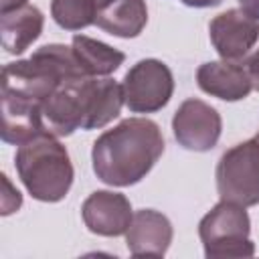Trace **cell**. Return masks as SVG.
Masks as SVG:
<instances>
[{
	"mask_svg": "<svg viewBox=\"0 0 259 259\" xmlns=\"http://www.w3.org/2000/svg\"><path fill=\"white\" fill-rule=\"evenodd\" d=\"M164 136L148 117H127L105 130L91 148L95 176L109 186L138 184L164 154Z\"/></svg>",
	"mask_w": 259,
	"mask_h": 259,
	"instance_id": "obj_1",
	"label": "cell"
},
{
	"mask_svg": "<svg viewBox=\"0 0 259 259\" xmlns=\"http://www.w3.org/2000/svg\"><path fill=\"white\" fill-rule=\"evenodd\" d=\"M121 83L111 77H75L63 81L42 101L45 127L57 138L75 130H99L113 121L123 107Z\"/></svg>",
	"mask_w": 259,
	"mask_h": 259,
	"instance_id": "obj_2",
	"label": "cell"
},
{
	"mask_svg": "<svg viewBox=\"0 0 259 259\" xmlns=\"http://www.w3.org/2000/svg\"><path fill=\"white\" fill-rule=\"evenodd\" d=\"M14 168L28 194L40 202L63 200L75 178L67 148L49 130L18 146Z\"/></svg>",
	"mask_w": 259,
	"mask_h": 259,
	"instance_id": "obj_3",
	"label": "cell"
},
{
	"mask_svg": "<svg viewBox=\"0 0 259 259\" xmlns=\"http://www.w3.org/2000/svg\"><path fill=\"white\" fill-rule=\"evenodd\" d=\"M87 77L75 59L73 47L51 42L36 49L28 59L6 63L2 69V91L42 103L63 81Z\"/></svg>",
	"mask_w": 259,
	"mask_h": 259,
	"instance_id": "obj_4",
	"label": "cell"
},
{
	"mask_svg": "<svg viewBox=\"0 0 259 259\" xmlns=\"http://www.w3.org/2000/svg\"><path fill=\"white\" fill-rule=\"evenodd\" d=\"M251 219L245 206L221 200L198 223V237L206 259L251 257L255 243L249 239Z\"/></svg>",
	"mask_w": 259,
	"mask_h": 259,
	"instance_id": "obj_5",
	"label": "cell"
},
{
	"mask_svg": "<svg viewBox=\"0 0 259 259\" xmlns=\"http://www.w3.org/2000/svg\"><path fill=\"white\" fill-rule=\"evenodd\" d=\"M214 178L221 200L245 208L259 204V140L253 136L223 152Z\"/></svg>",
	"mask_w": 259,
	"mask_h": 259,
	"instance_id": "obj_6",
	"label": "cell"
},
{
	"mask_svg": "<svg viewBox=\"0 0 259 259\" xmlns=\"http://www.w3.org/2000/svg\"><path fill=\"white\" fill-rule=\"evenodd\" d=\"M121 91L132 113H156L172 99L174 75L160 59H142L123 75Z\"/></svg>",
	"mask_w": 259,
	"mask_h": 259,
	"instance_id": "obj_7",
	"label": "cell"
},
{
	"mask_svg": "<svg viewBox=\"0 0 259 259\" xmlns=\"http://www.w3.org/2000/svg\"><path fill=\"white\" fill-rule=\"evenodd\" d=\"M172 132L178 146L190 152H208L217 146L223 119L221 113L202 99H184L172 117Z\"/></svg>",
	"mask_w": 259,
	"mask_h": 259,
	"instance_id": "obj_8",
	"label": "cell"
},
{
	"mask_svg": "<svg viewBox=\"0 0 259 259\" xmlns=\"http://www.w3.org/2000/svg\"><path fill=\"white\" fill-rule=\"evenodd\" d=\"M208 36L221 59L245 65L259 42V20L241 8H229L208 22Z\"/></svg>",
	"mask_w": 259,
	"mask_h": 259,
	"instance_id": "obj_9",
	"label": "cell"
},
{
	"mask_svg": "<svg viewBox=\"0 0 259 259\" xmlns=\"http://www.w3.org/2000/svg\"><path fill=\"white\" fill-rule=\"evenodd\" d=\"M81 217L93 235L119 237L130 229L134 210L125 194L113 190H95L83 200Z\"/></svg>",
	"mask_w": 259,
	"mask_h": 259,
	"instance_id": "obj_10",
	"label": "cell"
},
{
	"mask_svg": "<svg viewBox=\"0 0 259 259\" xmlns=\"http://www.w3.org/2000/svg\"><path fill=\"white\" fill-rule=\"evenodd\" d=\"M172 237L174 229L164 212L154 208H140L134 212L130 229L125 231V245L127 251L136 257H164L170 249Z\"/></svg>",
	"mask_w": 259,
	"mask_h": 259,
	"instance_id": "obj_11",
	"label": "cell"
},
{
	"mask_svg": "<svg viewBox=\"0 0 259 259\" xmlns=\"http://www.w3.org/2000/svg\"><path fill=\"white\" fill-rule=\"evenodd\" d=\"M196 83L204 93L223 101H241L253 89L247 67L225 59L202 63L196 71Z\"/></svg>",
	"mask_w": 259,
	"mask_h": 259,
	"instance_id": "obj_12",
	"label": "cell"
},
{
	"mask_svg": "<svg viewBox=\"0 0 259 259\" xmlns=\"http://www.w3.org/2000/svg\"><path fill=\"white\" fill-rule=\"evenodd\" d=\"M45 130L42 103L2 91V142L20 146Z\"/></svg>",
	"mask_w": 259,
	"mask_h": 259,
	"instance_id": "obj_13",
	"label": "cell"
},
{
	"mask_svg": "<svg viewBox=\"0 0 259 259\" xmlns=\"http://www.w3.org/2000/svg\"><path fill=\"white\" fill-rule=\"evenodd\" d=\"M45 16L34 4L0 12V40L8 55H22L42 32Z\"/></svg>",
	"mask_w": 259,
	"mask_h": 259,
	"instance_id": "obj_14",
	"label": "cell"
},
{
	"mask_svg": "<svg viewBox=\"0 0 259 259\" xmlns=\"http://www.w3.org/2000/svg\"><path fill=\"white\" fill-rule=\"evenodd\" d=\"M148 22L146 0H113L109 6L97 12L95 24L107 34L119 38H136L142 34Z\"/></svg>",
	"mask_w": 259,
	"mask_h": 259,
	"instance_id": "obj_15",
	"label": "cell"
},
{
	"mask_svg": "<svg viewBox=\"0 0 259 259\" xmlns=\"http://www.w3.org/2000/svg\"><path fill=\"white\" fill-rule=\"evenodd\" d=\"M71 47L77 63L81 65L87 77H109L125 61V55L121 51L85 34H75L71 40Z\"/></svg>",
	"mask_w": 259,
	"mask_h": 259,
	"instance_id": "obj_16",
	"label": "cell"
},
{
	"mask_svg": "<svg viewBox=\"0 0 259 259\" xmlns=\"http://www.w3.org/2000/svg\"><path fill=\"white\" fill-rule=\"evenodd\" d=\"M95 0H51V16L65 30H81L95 24Z\"/></svg>",
	"mask_w": 259,
	"mask_h": 259,
	"instance_id": "obj_17",
	"label": "cell"
},
{
	"mask_svg": "<svg viewBox=\"0 0 259 259\" xmlns=\"http://www.w3.org/2000/svg\"><path fill=\"white\" fill-rule=\"evenodd\" d=\"M245 67H247V71H249V75H251L253 89L259 91V42H257V47L253 49V53L249 55V59L245 61Z\"/></svg>",
	"mask_w": 259,
	"mask_h": 259,
	"instance_id": "obj_18",
	"label": "cell"
},
{
	"mask_svg": "<svg viewBox=\"0 0 259 259\" xmlns=\"http://www.w3.org/2000/svg\"><path fill=\"white\" fill-rule=\"evenodd\" d=\"M239 6L245 14H249L251 18L259 20V0H239Z\"/></svg>",
	"mask_w": 259,
	"mask_h": 259,
	"instance_id": "obj_19",
	"label": "cell"
},
{
	"mask_svg": "<svg viewBox=\"0 0 259 259\" xmlns=\"http://www.w3.org/2000/svg\"><path fill=\"white\" fill-rule=\"evenodd\" d=\"M184 6H190V8H210V6H217L221 4L223 0H180Z\"/></svg>",
	"mask_w": 259,
	"mask_h": 259,
	"instance_id": "obj_20",
	"label": "cell"
},
{
	"mask_svg": "<svg viewBox=\"0 0 259 259\" xmlns=\"http://www.w3.org/2000/svg\"><path fill=\"white\" fill-rule=\"evenodd\" d=\"M24 4H28V0H0V12H8Z\"/></svg>",
	"mask_w": 259,
	"mask_h": 259,
	"instance_id": "obj_21",
	"label": "cell"
},
{
	"mask_svg": "<svg viewBox=\"0 0 259 259\" xmlns=\"http://www.w3.org/2000/svg\"><path fill=\"white\" fill-rule=\"evenodd\" d=\"M111 2H113V0H95V4H97V8H99V10H103V8H105V6H109Z\"/></svg>",
	"mask_w": 259,
	"mask_h": 259,
	"instance_id": "obj_22",
	"label": "cell"
},
{
	"mask_svg": "<svg viewBox=\"0 0 259 259\" xmlns=\"http://www.w3.org/2000/svg\"><path fill=\"white\" fill-rule=\"evenodd\" d=\"M255 138H257V140H259V132H257V134H255Z\"/></svg>",
	"mask_w": 259,
	"mask_h": 259,
	"instance_id": "obj_23",
	"label": "cell"
}]
</instances>
